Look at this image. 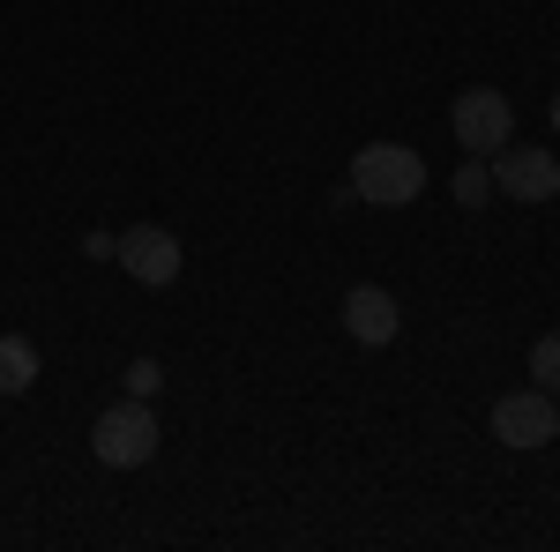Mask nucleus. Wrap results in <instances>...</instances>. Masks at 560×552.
Instances as JSON below:
<instances>
[{
    "label": "nucleus",
    "instance_id": "nucleus-1",
    "mask_svg": "<svg viewBox=\"0 0 560 552\" xmlns=\"http://www.w3.org/2000/svg\"><path fill=\"white\" fill-rule=\"evenodd\" d=\"M351 195L374 202V210H404V202L427 195V157L411 142H366L351 157Z\"/></svg>",
    "mask_w": 560,
    "mask_h": 552
},
{
    "label": "nucleus",
    "instance_id": "nucleus-2",
    "mask_svg": "<svg viewBox=\"0 0 560 552\" xmlns=\"http://www.w3.org/2000/svg\"><path fill=\"white\" fill-rule=\"evenodd\" d=\"M158 411H150V396H128V403H113L105 419L90 425V456L105 470H142L150 456H158Z\"/></svg>",
    "mask_w": 560,
    "mask_h": 552
},
{
    "label": "nucleus",
    "instance_id": "nucleus-3",
    "mask_svg": "<svg viewBox=\"0 0 560 552\" xmlns=\"http://www.w3.org/2000/svg\"><path fill=\"white\" fill-rule=\"evenodd\" d=\"M448 128H456V142H464V157H493L501 142H516V105H509L493 83H471L456 105H448Z\"/></svg>",
    "mask_w": 560,
    "mask_h": 552
},
{
    "label": "nucleus",
    "instance_id": "nucleus-4",
    "mask_svg": "<svg viewBox=\"0 0 560 552\" xmlns=\"http://www.w3.org/2000/svg\"><path fill=\"white\" fill-rule=\"evenodd\" d=\"M493 187L509 202H553L560 195V157L538 150V142H501L493 150Z\"/></svg>",
    "mask_w": 560,
    "mask_h": 552
},
{
    "label": "nucleus",
    "instance_id": "nucleus-5",
    "mask_svg": "<svg viewBox=\"0 0 560 552\" xmlns=\"http://www.w3.org/2000/svg\"><path fill=\"white\" fill-rule=\"evenodd\" d=\"M553 433H560V396H546V388H509L493 403V441L501 448H546Z\"/></svg>",
    "mask_w": 560,
    "mask_h": 552
},
{
    "label": "nucleus",
    "instance_id": "nucleus-6",
    "mask_svg": "<svg viewBox=\"0 0 560 552\" xmlns=\"http://www.w3.org/2000/svg\"><path fill=\"white\" fill-rule=\"evenodd\" d=\"M113 255H120V269H128L135 284H150V292L179 284V239L165 232V224H128Z\"/></svg>",
    "mask_w": 560,
    "mask_h": 552
},
{
    "label": "nucleus",
    "instance_id": "nucleus-7",
    "mask_svg": "<svg viewBox=\"0 0 560 552\" xmlns=\"http://www.w3.org/2000/svg\"><path fill=\"white\" fill-rule=\"evenodd\" d=\"M345 329H351L359 343H374V351H382V343H396L404 314H396V298H388L382 284H359V292L345 298Z\"/></svg>",
    "mask_w": 560,
    "mask_h": 552
},
{
    "label": "nucleus",
    "instance_id": "nucleus-8",
    "mask_svg": "<svg viewBox=\"0 0 560 552\" xmlns=\"http://www.w3.org/2000/svg\"><path fill=\"white\" fill-rule=\"evenodd\" d=\"M31 388H38V343L0 337V396H31Z\"/></svg>",
    "mask_w": 560,
    "mask_h": 552
},
{
    "label": "nucleus",
    "instance_id": "nucleus-9",
    "mask_svg": "<svg viewBox=\"0 0 560 552\" xmlns=\"http://www.w3.org/2000/svg\"><path fill=\"white\" fill-rule=\"evenodd\" d=\"M530 388L560 396V329H553V337H538V343H530Z\"/></svg>",
    "mask_w": 560,
    "mask_h": 552
},
{
    "label": "nucleus",
    "instance_id": "nucleus-10",
    "mask_svg": "<svg viewBox=\"0 0 560 552\" xmlns=\"http://www.w3.org/2000/svg\"><path fill=\"white\" fill-rule=\"evenodd\" d=\"M486 195H493V172H486V157H471V165L456 172V202H464V210H478Z\"/></svg>",
    "mask_w": 560,
    "mask_h": 552
},
{
    "label": "nucleus",
    "instance_id": "nucleus-11",
    "mask_svg": "<svg viewBox=\"0 0 560 552\" xmlns=\"http://www.w3.org/2000/svg\"><path fill=\"white\" fill-rule=\"evenodd\" d=\"M158 388H165V366H158V359H135L128 366V396H158Z\"/></svg>",
    "mask_w": 560,
    "mask_h": 552
},
{
    "label": "nucleus",
    "instance_id": "nucleus-12",
    "mask_svg": "<svg viewBox=\"0 0 560 552\" xmlns=\"http://www.w3.org/2000/svg\"><path fill=\"white\" fill-rule=\"evenodd\" d=\"M553 134H560V90H553Z\"/></svg>",
    "mask_w": 560,
    "mask_h": 552
}]
</instances>
